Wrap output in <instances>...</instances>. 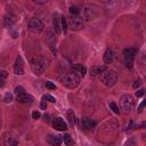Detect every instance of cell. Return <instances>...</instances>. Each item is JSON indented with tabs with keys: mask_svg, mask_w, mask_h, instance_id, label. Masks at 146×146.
<instances>
[{
	"mask_svg": "<svg viewBox=\"0 0 146 146\" xmlns=\"http://www.w3.org/2000/svg\"><path fill=\"white\" fill-rule=\"evenodd\" d=\"M47 63H48V60L44 56H38V57H34L31 60L30 66H31V70L34 74L40 75V74L43 73V71L47 66Z\"/></svg>",
	"mask_w": 146,
	"mask_h": 146,
	"instance_id": "obj_1",
	"label": "cell"
},
{
	"mask_svg": "<svg viewBox=\"0 0 146 146\" xmlns=\"http://www.w3.org/2000/svg\"><path fill=\"white\" fill-rule=\"evenodd\" d=\"M60 82L65 87H67L70 89H74L80 84V78L75 73H65L60 78Z\"/></svg>",
	"mask_w": 146,
	"mask_h": 146,
	"instance_id": "obj_2",
	"label": "cell"
},
{
	"mask_svg": "<svg viewBox=\"0 0 146 146\" xmlns=\"http://www.w3.org/2000/svg\"><path fill=\"white\" fill-rule=\"evenodd\" d=\"M99 76L100 81L106 87H113L117 81V74L114 71H104Z\"/></svg>",
	"mask_w": 146,
	"mask_h": 146,
	"instance_id": "obj_3",
	"label": "cell"
},
{
	"mask_svg": "<svg viewBox=\"0 0 146 146\" xmlns=\"http://www.w3.org/2000/svg\"><path fill=\"white\" fill-rule=\"evenodd\" d=\"M27 29H29V31H31L32 33L39 34V33H41V32L43 31L44 24H43V22H42L40 18H38V17H32V18H30V21H29V23H27Z\"/></svg>",
	"mask_w": 146,
	"mask_h": 146,
	"instance_id": "obj_4",
	"label": "cell"
},
{
	"mask_svg": "<svg viewBox=\"0 0 146 146\" xmlns=\"http://www.w3.org/2000/svg\"><path fill=\"white\" fill-rule=\"evenodd\" d=\"M133 98L130 96V95H123L121 96L120 98V105H121V108L123 110L124 113H129L132 108H133Z\"/></svg>",
	"mask_w": 146,
	"mask_h": 146,
	"instance_id": "obj_5",
	"label": "cell"
},
{
	"mask_svg": "<svg viewBox=\"0 0 146 146\" xmlns=\"http://www.w3.org/2000/svg\"><path fill=\"white\" fill-rule=\"evenodd\" d=\"M137 54V49L136 48H127L123 50V55H124V63H125V66L131 68L133 66V59H135V56Z\"/></svg>",
	"mask_w": 146,
	"mask_h": 146,
	"instance_id": "obj_6",
	"label": "cell"
},
{
	"mask_svg": "<svg viewBox=\"0 0 146 146\" xmlns=\"http://www.w3.org/2000/svg\"><path fill=\"white\" fill-rule=\"evenodd\" d=\"M68 26L72 31H80L84 27L83 25V22L79 18V17H72L70 21H68Z\"/></svg>",
	"mask_w": 146,
	"mask_h": 146,
	"instance_id": "obj_7",
	"label": "cell"
},
{
	"mask_svg": "<svg viewBox=\"0 0 146 146\" xmlns=\"http://www.w3.org/2000/svg\"><path fill=\"white\" fill-rule=\"evenodd\" d=\"M94 17V9L91 7H83L80 10V19L81 21H90Z\"/></svg>",
	"mask_w": 146,
	"mask_h": 146,
	"instance_id": "obj_8",
	"label": "cell"
},
{
	"mask_svg": "<svg viewBox=\"0 0 146 146\" xmlns=\"http://www.w3.org/2000/svg\"><path fill=\"white\" fill-rule=\"evenodd\" d=\"M3 144L6 146H18V138L14 133L8 132L3 137Z\"/></svg>",
	"mask_w": 146,
	"mask_h": 146,
	"instance_id": "obj_9",
	"label": "cell"
},
{
	"mask_svg": "<svg viewBox=\"0 0 146 146\" xmlns=\"http://www.w3.org/2000/svg\"><path fill=\"white\" fill-rule=\"evenodd\" d=\"M14 73L18 74V75L24 74V62H23V58L21 56L16 57V60H15V64H14Z\"/></svg>",
	"mask_w": 146,
	"mask_h": 146,
	"instance_id": "obj_10",
	"label": "cell"
},
{
	"mask_svg": "<svg viewBox=\"0 0 146 146\" xmlns=\"http://www.w3.org/2000/svg\"><path fill=\"white\" fill-rule=\"evenodd\" d=\"M16 23V16L14 14H6L3 17V26L7 29H10L14 26V24Z\"/></svg>",
	"mask_w": 146,
	"mask_h": 146,
	"instance_id": "obj_11",
	"label": "cell"
},
{
	"mask_svg": "<svg viewBox=\"0 0 146 146\" xmlns=\"http://www.w3.org/2000/svg\"><path fill=\"white\" fill-rule=\"evenodd\" d=\"M52 127L58 130V131H65L67 129V125L65 123V121L62 117H56L52 120Z\"/></svg>",
	"mask_w": 146,
	"mask_h": 146,
	"instance_id": "obj_12",
	"label": "cell"
},
{
	"mask_svg": "<svg viewBox=\"0 0 146 146\" xmlns=\"http://www.w3.org/2000/svg\"><path fill=\"white\" fill-rule=\"evenodd\" d=\"M80 124H81V128L84 130H89L96 127V122L89 117H82L80 121Z\"/></svg>",
	"mask_w": 146,
	"mask_h": 146,
	"instance_id": "obj_13",
	"label": "cell"
},
{
	"mask_svg": "<svg viewBox=\"0 0 146 146\" xmlns=\"http://www.w3.org/2000/svg\"><path fill=\"white\" fill-rule=\"evenodd\" d=\"M16 100L18 102V103H22V104H31L33 100H34V98H33V96H31L30 94H23L22 96H18V97H16Z\"/></svg>",
	"mask_w": 146,
	"mask_h": 146,
	"instance_id": "obj_14",
	"label": "cell"
},
{
	"mask_svg": "<svg viewBox=\"0 0 146 146\" xmlns=\"http://www.w3.org/2000/svg\"><path fill=\"white\" fill-rule=\"evenodd\" d=\"M47 140L51 146H59L62 144V137L58 135H49L47 137Z\"/></svg>",
	"mask_w": 146,
	"mask_h": 146,
	"instance_id": "obj_15",
	"label": "cell"
},
{
	"mask_svg": "<svg viewBox=\"0 0 146 146\" xmlns=\"http://www.w3.org/2000/svg\"><path fill=\"white\" fill-rule=\"evenodd\" d=\"M104 71H105L104 66H91L89 70V74L91 76H97V75H100Z\"/></svg>",
	"mask_w": 146,
	"mask_h": 146,
	"instance_id": "obj_16",
	"label": "cell"
},
{
	"mask_svg": "<svg viewBox=\"0 0 146 146\" xmlns=\"http://www.w3.org/2000/svg\"><path fill=\"white\" fill-rule=\"evenodd\" d=\"M73 71L75 72V74L78 73V74H80V75H82V76H84V74L87 73V68H86V66L84 65H82V64H75V65H73Z\"/></svg>",
	"mask_w": 146,
	"mask_h": 146,
	"instance_id": "obj_17",
	"label": "cell"
},
{
	"mask_svg": "<svg viewBox=\"0 0 146 146\" xmlns=\"http://www.w3.org/2000/svg\"><path fill=\"white\" fill-rule=\"evenodd\" d=\"M103 59H104V63H105V64L112 63V60H113V52H112L111 49H106V50H105L104 56H103Z\"/></svg>",
	"mask_w": 146,
	"mask_h": 146,
	"instance_id": "obj_18",
	"label": "cell"
},
{
	"mask_svg": "<svg viewBox=\"0 0 146 146\" xmlns=\"http://www.w3.org/2000/svg\"><path fill=\"white\" fill-rule=\"evenodd\" d=\"M66 119H67V121H68V124L73 127L74 123H75V114H74L73 110H68V111L66 112Z\"/></svg>",
	"mask_w": 146,
	"mask_h": 146,
	"instance_id": "obj_19",
	"label": "cell"
},
{
	"mask_svg": "<svg viewBox=\"0 0 146 146\" xmlns=\"http://www.w3.org/2000/svg\"><path fill=\"white\" fill-rule=\"evenodd\" d=\"M54 29H55V32L57 34H59L62 32V30H60V18H58V17L54 18Z\"/></svg>",
	"mask_w": 146,
	"mask_h": 146,
	"instance_id": "obj_20",
	"label": "cell"
},
{
	"mask_svg": "<svg viewBox=\"0 0 146 146\" xmlns=\"http://www.w3.org/2000/svg\"><path fill=\"white\" fill-rule=\"evenodd\" d=\"M62 141H64V144H65V145H67V146L73 145V139H72V137H71L68 133H66V135H64V136H63Z\"/></svg>",
	"mask_w": 146,
	"mask_h": 146,
	"instance_id": "obj_21",
	"label": "cell"
},
{
	"mask_svg": "<svg viewBox=\"0 0 146 146\" xmlns=\"http://www.w3.org/2000/svg\"><path fill=\"white\" fill-rule=\"evenodd\" d=\"M60 30L64 34L67 32V22L65 17H60Z\"/></svg>",
	"mask_w": 146,
	"mask_h": 146,
	"instance_id": "obj_22",
	"label": "cell"
},
{
	"mask_svg": "<svg viewBox=\"0 0 146 146\" xmlns=\"http://www.w3.org/2000/svg\"><path fill=\"white\" fill-rule=\"evenodd\" d=\"M80 8L79 7H76V6H71L70 8H68V11H70V14L71 15H73V16H78V15H80Z\"/></svg>",
	"mask_w": 146,
	"mask_h": 146,
	"instance_id": "obj_23",
	"label": "cell"
},
{
	"mask_svg": "<svg viewBox=\"0 0 146 146\" xmlns=\"http://www.w3.org/2000/svg\"><path fill=\"white\" fill-rule=\"evenodd\" d=\"M14 94H15V97H18V96H22L23 94H25V90H24L23 87L17 86V87L15 88V90H14Z\"/></svg>",
	"mask_w": 146,
	"mask_h": 146,
	"instance_id": "obj_24",
	"label": "cell"
},
{
	"mask_svg": "<svg viewBox=\"0 0 146 146\" xmlns=\"http://www.w3.org/2000/svg\"><path fill=\"white\" fill-rule=\"evenodd\" d=\"M42 100H48V102H50V103H55L56 102V99H55V97H52L51 95H49V94H47V95H43V97H42Z\"/></svg>",
	"mask_w": 146,
	"mask_h": 146,
	"instance_id": "obj_25",
	"label": "cell"
},
{
	"mask_svg": "<svg viewBox=\"0 0 146 146\" xmlns=\"http://www.w3.org/2000/svg\"><path fill=\"white\" fill-rule=\"evenodd\" d=\"M110 108H111V110H112V111H113L115 114H119V113H120L119 106H117L115 103H113V102H112V103H110Z\"/></svg>",
	"mask_w": 146,
	"mask_h": 146,
	"instance_id": "obj_26",
	"label": "cell"
},
{
	"mask_svg": "<svg viewBox=\"0 0 146 146\" xmlns=\"http://www.w3.org/2000/svg\"><path fill=\"white\" fill-rule=\"evenodd\" d=\"M135 128H136V125H135V123H133V120H130V121H129V125L127 127L125 131H127V132H130V131H132Z\"/></svg>",
	"mask_w": 146,
	"mask_h": 146,
	"instance_id": "obj_27",
	"label": "cell"
},
{
	"mask_svg": "<svg viewBox=\"0 0 146 146\" xmlns=\"http://www.w3.org/2000/svg\"><path fill=\"white\" fill-rule=\"evenodd\" d=\"M46 87H47L48 89H51V90H55V89H56V86H55L52 82H50V81H47V82H46Z\"/></svg>",
	"mask_w": 146,
	"mask_h": 146,
	"instance_id": "obj_28",
	"label": "cell"
},
{
	"mask_svg": "<svg viewBox=\"0 0 146 146\" xmlns=\"http://www.w3.org/2000/svg\"><path fill=\"white\" fill-rule=\"evenodd\" d=\"M40 116H41V114H40L39 111H34V112H32V119L36 120V119H39Z\"/></svg>",
	"mask_w": 146,
	"mask_h": 146,
	"instance_id": "obj_29",
	"label": "cell"
},
{
	"mask_svg": "<svg viewBox=\"0 0 146 146\" xmlns=\"http://www.w3.org/2000/svg\"><path fill=\"white\" fill-rule=\"evenodd\" d=\"M8 73L6 71H0V81H3L6 78H7Z\"/></svg>",
	"mask_w": 146,
	"mask_h": 146,
	"instance_id": "obj_30",
	"label": "cell"
},
{
	"mask_svg": "<svg viewBox=\"0 0 146 146\" xmlns=\"http://www.w3.org/2000/svg\"><path fill=\"white\" fill-rule=\"evenodd\" d=\"M11 94H9V92H7L6 94V96H5V102L6 103H9V102H11Z\"/></svg>",
	"mask_w": 146,
	"mask_h": 146,
	"instance_id": "obj_31",
	"label": "cell"
},
{
	"mask_svg": "<svg viewBox=\"0 0 146 146\" xmlns=\"http://www.w3.org/2000/svg\"><path fill=\"white\" fill-rule=\"evenodd\" d=\"M139 86H140V80H136V81L133 82V84H132L133 89H137V88H138Z\"/></svg>",
	"mask_w": 146,
	"mask_h": 146,
	"instance_id": "obj_32",
	"label": "cell"
},
{
	"mask_svg": "<svg viewBox=\"0 0 146 146\" xmlns=\"http://www.w3.org/2000/svg\"><path fill=\"white\" fill-rule=\"evenodd\" d=\"M144 94H145V91H144L143 89H140V90L136 91V96H137V97H141V96H143Z\"/></svg>",
	"mask_w": 146,
	"mask_h": 146,
	"instance_id": "obj_33",
	"label": "cell"
},
{
	"mask_svg": "<svg viewBox=\"0 0 146 146\" xmlns=\"http://www.w3.org/2000/svg\"><path fill=\"white\" fill-rule=\"evenodd\" d=\"M40 108H41V110H46V108H47V103H46L44 100H42V102L40 103Z\"/></svg>",
	"mask_w": 146,
	"mask_h": 146,
	"instance_id": "obj_34",
	"label": "cell"
},
{
	"mask_svg": "<svg viewBox=\"0 0 146 146\" xmlns=\"http://www.w3.org/2000/svg\"><path fill=\"white\" fill-rule=\"evenodd\" d=\"M144 105H145V100H144V102H141V104H140V105H139V107H138V112H139V113L141 112V108L144 107Z\"/></svg>",
	"mask_w": 146,
	"mask_h": 146,
	"instance_id": "obj_35",
	"label": "cell"
},
{
	"mask_svg": "<svg viewBox=\"0 0 146 146\" xmlns=\"http://www.w3.org/2000/svg\"><path fill=\"white\" fill-rule=\"evenodd\" d=\"M35 3H36V5H46L47 1H35Z\"/></svg>",
	"mask_w": 146,
	"mask_h": 146,
	"instance_id": "obj_36",
	"label": "cell"
},
{
	"mask_svg": "<svg viewBox=\"0 0 146 146\" xmlns=\"http://www.w3.org/2000/svg\"><path fill=\"white\" fill-rule=\"evenodd\" d=\"M5 86V83H3V81H0V88H2Z\"/></svg>",
	"mask_w": 146,
	"mask_h": 146,
	"instance_id": "obj_37",
	"label": "cell"
}]
</instances>
